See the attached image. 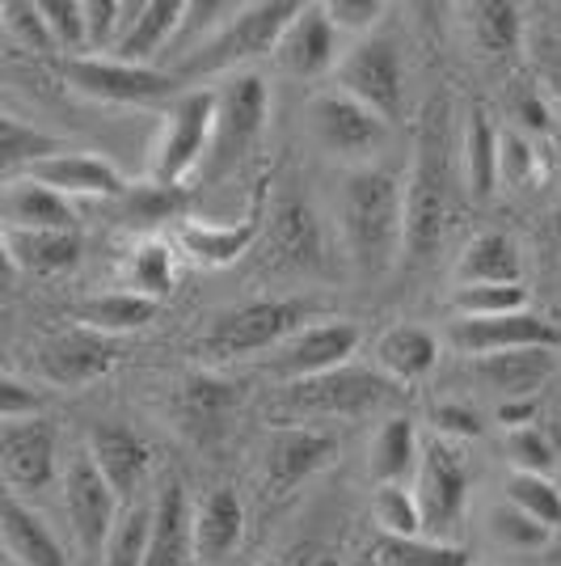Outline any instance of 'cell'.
<instances>
[{
    "label": "cell",
    "instance_id": "obj_50",
    "mask_svg": "<svg viewBox=\"0 0 561 566\" xmlns=\"http://www.w3.org/2000/svg\"><path fill=\"white\" fill-rule=\"evenodd\" d=\"M85 4V55L115 51L123 34V4L118 0H81Z\"/></svg>",
    "mask_w": 561,
    "mask_h": 566
},
{
    "label": "cell",
    "instance_id": "obj_10",
    "mask_svg": "<svg viewBox=\"0 0 561 566\" xmlns=\"http://www.w3.org/2000/svg\"><path fill=\"white\" fill-rule=\"evenodd\" d=\"M305 118L308 136L317 140V148L329 153V157H338V161H351L354 169L363 166V161H372V157H380L384 144H389V123L372 115L368 106H359L342 90L313 94Z\"/></svg>",
    "mask_w": 561,
    "mask_h": 566
},
{
    "label": "cell",
    "instance_id": "obj_58",
    "mask_svg": "<svg viewBox=\"0 0 561 566\" xmlns=\"http://www.w3.org/2000/svg\"><path fill=\"white\" fill-rule=\"evenodd\" d=\"M13 259H9V245H4V229H0V296L9 292V283H13Z\"/></svg>",
    "mask_w": 561,
    "mask_h": 566
},
{
    "label": "cell",
    "instance_id": "obj_8",
    "mask_svg": "<svg viewBox=\"0 0 561 566\" xmlns=\"http://www.w3.org/2000/svg\"><path fill=\"white\" fill-rule=\"evenodd\" d=\"M60 72L68 76L76 94L110 102V106H161L182 97V81L169 69H152V64H123V60H106V55H76L64 60Z\"/></svg>",
    "mask_w": 561,
    "mask_h": 566
},
{
    "label": "cell",
    "instance_id": "obj_53",
    "mask_svg": "<svg viewBox=\"0 0 561 566\" xmlns=\"http://www.w3.org/2000/svg\"><path fill=\"white\" fill-rule=\"evenodd\" d=\"M435 427H440V440H477L481 436V419L468 410V406H456V401H447L435 410Z\"/></svg>",
    "mask_w": 561,
    "mask_h": 566
},
{
    "label": "cell",
    "instance_id": "obj_12",
    "mask_svg": "<svg viewBox=\"0 0 561 566\" xmlns=\"http://www.w3.org/2000/svg\"><path fill=\"white\" fill-rule=\"evenodd\" d=\"M123 343L110 338V334H97L89 326H72V331H60L39 343L34 352V364L43 380L60 385V389H85L94 380L110 377L118 364H123Z\"/></svg>",
    "mask_w": 561,
    "mask_h": 566
},
{
    "label": "cell",
    "instance_id": "obj_55",
    "mask_svg": "<svg viewBox=\"0 0 561 566\" xmlns=\"http://www.w3.org/2000/svg\"><path fill=\"white\" fill-rule=\"evenodd\" d=\"M279 566H342V558H338V549H329L321 542H300L283 554Z\"/></svg>",
    "mask_w": 561,
    "mask_h": 566
},
{
    "label": "cell",
    "instance_id": "obj_42",
    "mask_svg": "<svg viewBox=\"0 0 561 566\" xmlns=\"http://www.w3.org/2000/svg\"><path fill=\"white\" fill-rule=\"evenodd\" d=\"M173 280H178V266H173V250L148 237L140 250L131 254V292H140L148 301L161 305V296L173 292Z\"/></svg>",
    "mask_w": 561,
    "mask_h": 566
},
{
    "label": "cell",
    "instance_id": "obj_23",
    "mask_svg": "<svg viewBox=\"0 0 561 566\" xmlns=\"http://www.w3.org/2000/svg\"><path fill=\"white\" fill-rule=\"evenodd\" d=\"M558 373V352H494V355H473L468 359V377L481 389H494L498 401L515 398H537V389H544V380Z\"/></svg>",
    "mask_w": 561,
    "mask_h": 566
},
{
    "label": "cell",
    "instance_id": "obj_34",
    "mask_svg": "<svg viewBox=\"0 0 561 566\" xmlns=\"http://www.w3.org/2000/svg\"><path fill=\"white\" fill-rule=\"evenodd\" d=\"M157 301H148L140 292H106V296H94V301H85V305H76V322L81 326H89L97 334H136L144 331L152 317H157Z\"/></svg>",
    "mask_w": 561,
    "mask_h": 566
},
{
    "label": "cell",
    "instance_id": "obj_37",
    "mask_svg": "<svg viewBox=\"0 0 561 566\" xmlns=\"http://www.w3.org/2000/svg\"><path fill=\"white\" fill-rule=\"evenodd\" d=\"M123 216L131 229H157V224H169V220H182L190 212V187H169V182H136L123 195Z\"/></svg>",
    "mask_w": 561,
    "mask_h": 566
},
{
    "label": "cell",
    "instance_id": "obj_16",
    "mask_svg": "<svg viewBox=\"0 0 561 566\" xmlns=\"http://www.w3.org/2000/svg\"><path fill=\"white\" fill-rule=\"evenodd\" d=\"M55 461H60V436L47 415L30 419H9L0 427V473L13 491H47L55 482Z\"/></svg>",
    "mask_w": 561,
    "mask_h": 566
},
{
    "label": "cell",
    "instance_id": "obj_18",
    "mask_svg": "<svg viewBox=\"0 0 561 566\" xmlns=\"http://www.w3.org/2000/svg\"><path fill=\"white\" fill-rule=\"evenodd\" d=\"M85 452L118 499H136L157 470L152 440L131 423H94L85 436Z\"/></svg>",
    "mask_w": 561,
    "mask_h": 566
},
{
    "label": "cell",
    "instance_id": "obj_48",
    "mask_svg": "<svg viewBox=\"0 0 561 566\" xmlns=\"http://www.w3.org/2000/svg\"><path fill=\"white\" fill-rule=\"evenodd\" d=\"M537 178V148L523 132H498V182L523 187Z\"/></svg>",
    "mask_w": 561,
    "mask_h": 566
},
{
    "label": "cell",
    "instance_id": "obj_19",
    "mask_svg": "<svg viewBox=\"0 0 561 566\" xmlns=\"http://www.w3.org/2000/svg\"><path fill=\"white\" fill-rule=\"evenodd\" d=\"M447 338L465 355H494V352H561V326L540 317L532 308L523 313H502V317H461L452 322Z\"/></svg>",
    "mask_w": 561,
    "mask_h": 566
},
{
    "label": "cell",
    "instance_id": "obj_47",
    "mask_svg": "<svg viewBox=\"0 0 561 566\" xmlns=\"http://www.w3.org/2000/svg\"><path fill=\"white\" fill-rule=\"evenodd\" d=\"M380 554L389 566H468V554L461 545L426 542V537H414V542H389L384 537Z\"/></svg>",
    "mask_w": 561,
    "mask_h": 566
},
{
    "label": "cell",
    "instance_id": "obj_28",
    "mask_svg": "<svg viewBox=\"0 0 561 566\" xmlns=\"http://www.w3.org/2000/svg\"><path fill=\"white\" fill-rule=\"evenodd\" d=\"M0 549L18 566H68L64 545L47 528V520L13 495H0Z\"/></svg>",
    "mask_w": 561,
    "mask_h": 566
},
{
    "label": "cell",
    "instance_id": "obj_43",
    "mask_svg": "<svg viewBox=\"0 0 561 566\" xmlns=\"http://www.w3.org/2000/svg\"><path fill=\"white\" fill-rule=\"evenodd\" d=\"M461 317H502V313H523L528 308V287L523 283H473L452 296Z\"/></svg>",
    "mask_w": 561,
    "mask_h": 566
},
{
    "label": "cell",
    "instance_id": "obj_62",
    "mask_svg": "<svg viewBox=\"0 0 561 566\" xmlns=\"http://www.w3.org/2000/svg\"><path fill=\"white\" fill-rule=\"evenodd\" d=\"M0 34H4V22H0Z\"/></svg>",
    "mask_w": 561,
    "mask_h": 566
},
{
    "label": "cell",
    "instance_id": "obj_22",
    "mask_svg": "<svg viewBox=\"0 0 561 566\" xmlns=\"http://www.w3.org/2000/svg\"><path fill=\"white\" fill-rule=\"evenodd\" d=\"M0 229L4 233H68L76 229V208L72 199L22 174L0 187Z\"/></svg>",
    "mask_w": 561,
    "mask_h": 566
},
{
    "label": "cell",
    "instance_id": "obj_46",
    "mask_svg": "<svg viewBox=\"0 0 561 566\" xmlns=\"http://www.w3.org/2000/svg\"><path fill=\"white\" fill-rule=\"evenodd\" d=\"M490 537L502 542L507 549H549V542H553V533H549L544 524H537L532 516H523L511 503H502V507L490 512Z\"/></svg>",
    "mask_w": 561,
    "mask_h": 566
},
{
    "label": "cell",
    "instance_id": "obj_49",
    "mask_svg": "<svg viewBox=\"0 0 561 566\" xmlns=\"http://www.w3.org/2000/svg\"><path fill=\"white\" fill-rule=\"evenodd\" d=\"M507 457H511L515 473H544L558 465V449L540 436L537 427H519V431H507Z\"/></svg>",
    "mask_w": 561,
    "mask_h": 566
},
{
    "label": "cell",
    "instance_id": "obj_27",
    "mask_svg": "<svg viewBox=\"0 0 561 566\" xmlns=\"http://www.w3.org/2000/svg\"><path fill=\"white\" fill-rule=\"evenodd\" d=\"M271 266L292 271V275H313L326 266V250H321V224L308 212L305 203H283L271 216Z\"/></svg>",
    "mask_w": 561,
    "mask_h": 566
},
{
    "label": "cell",
    "instance_id": "obj_56",
    "mask_svg": "<svg viewBox=\"0 0 561 566\" xmlns=\"http://www.w3.org/2000/svg\"><path fill=\"white\" fill-rule=\"evenodd\" d=\"M498 423L507 427V431H519V427H532L537 419V398H515V401H498Z\"/></svg>",
    "mask_w": 561,
    "mask_h": 566
},
{
    "label": "cell",
    "instance_id": "obj_29",
    "mask_svg": "<svg viewBox=\"0 0 561 566\" xmlns=\"http://www.w3.org/2000/svg\"><path fill=\"white\" fill-rule=\"evenodd\" d=\"M190 499L178 478H169L152 503V528H148V558L144 566H190L194 542H190Z\"/></svg>",
    "mask_w": 561,
    "mask_h": 566
},
{
    "label": "cell",
    "instance_id": "obj_7",
    "mask_svg": "<svg viewBox=\"0 0 561 566\" xmlns=\"http://www.w3.org/2000/svg\"><path fill=\"white\" fill-rule=\"evenodd\" d=\"M414 499H419L422 537L426 542L456 545L465 528L468 512V470L465 457L452 449L447 440L431 436L419 449V470H414Z\"/></svg>",
    "mask_w": 561,
    "mask_h": 566
},
{
    "label": "cell",
    "instance_id": "obj_9",
    "mask_svg": "<svg viewBox=\"0 0 561 566\" xmlns=\"http://www.w3.org/2000/svg\"><path fill=\"white\" fill-rule=\"evenodd\" d=\"M334 81L342 94L354 97L359 106H368L384 123H393L401 115L405 69H401V48L389 34L375 30L368 39H354V48L347 55H338Z\"/></svg>",
    "mask_w": 561,
    "mask_h": 566
},
{
    "label": "cell",
    "instance_id": "obj_54",
    "mask_svg": "<svg viewBox=\"0 0 561 566\" xmlns=\"http://www.w3.org/2000/svg\"><path fill=\"white\" fill-rule=\"evenodd\" d=\"M511 115L528 127V132H549V106L540 102V94L532 85H519L511 97Z\"/></svg>",
    "mask_w": 561,
    "mask_h": 566
},
{
    "label": "cell",
    "instance_id": "obj_15",
    "mask_svg": "<svg viewBox=\"0 0 561 566\" xmlns=\"http://www.w3.org/2000/svg\"><path fill=\"white\" fill-rule=\"evenodd\" d=\"M359 347V326L354 322H317L296 331L283 347H275V355L266 359V373L283 385L296 380L326 377L334 368H342Z\"/></svg>",
    "mask_w": 561,
    "mask_h": 566
},
{
    "label": "cell",
    "instance_id": "obj_61",
    "mask_svg": "<svg viewBox=\"0 0 561 566\" xmlns=\"http://www.w3.org/2000/svg\"><path fill=\"white\" fill-rule=\"evenodd\" d=\"M0 566H18V563H13V558H9V554H4V549H0Z\"/></svg>",
    "mask_w": 561,
    "mask_h": 566
},
{
    "label": "cell",
    "instance_id": "obj_32",
    "mask_svg": "<svg viewBox=\"0 0 561 566\" xmlns=\"http://www.w3.org/2000/svg\"><path fill=\"white\" fill-rule=\"evenodd\" d=\"M523 275V262H519V250L507 233H477L461 250V262H456V283L461 287H473V283H519Z\"/></svg>",
    "mask_w": 561,
    "mask_h": 566
},
{
    "label": "cell",
    "instance_id": "obj_20",
    "mask_svg": "<svg viewBox=\"0 0 561 566\" xmlns=\"http://www.w3.org/2000/svg\"><path fill=\"white\" fill-rule=\"evenodd\" d=\"M271 55L283 76H296V81H321L326 72L338 69V30L329 25L326 9L300 4V13L287 22Z\"/></svg>",
    "mask_w": 561,
    "mask_h": 566
},
{
    "label": "cell",
    "instance_id": "obj_40",
    "mask_svg": "<svg viewBox=\"0 0 561 566\" xmlns=\"http://www.w3.org/2000/svg\"><path fill=\"white\" fill-rule=\"evenodd\" d=\"M372 520L380 524V533L389 542H414L422 537V516H419V499L405 482L393 486H375L372 495Z\"/></svg>",
    "mask_w": 561,
    "mask_h": 566
},
{
    "label": "cell",
    "instance_id": "obj_4",
    "mask_svg": "<svg viewBox=\"0 0 561 566\" xmlns=\"http://www.w3.org/2000/svg\"><path fill=\"white\" fill-rule=\"evenodd\" d=\"M300 13V0H257V4H236L233 18L211 34L203 48H194L187 60L173 64L178 81H203L215 72H233L250 60L271 55L287 22Z\"/></svg>",
    "mask_w": 561,
    "mask_h": 566
},
{
    "label": "cell",
    "instance_id": "obj_60",
    "mask_svg": "<svg viewBox=\"0 0 561 566\" xmlns=\"http://www.w3.org/2000/svg\"><path fill=\"white\" fill-rule=\"evenodd\" d=\"M553 237H558V245H561V216H553Z\"/></svg>",
    "mask_w": 561,
    "mask_h": 566
},
{
    "label": "cell",
    "instance_id": "obj_3",
    "mask_svg": "<svg viewBox=\"0 0 561 566\" xmlns=\"http://www.w3.org/2000/svg\"><path fill=\"white\" fill-rule=\"evenodd\" d=\"M401 394L405 389L393 385L384 373L342 364L326 377L283 385L279 394L266 401V419L275 427H308L321 423V419H363V415L393 406Z\"/></svg>",
    "mask_w": 561,
    "mask_h": 566
},
{
    "label": "cell",
    "instance_id": "obj_52",
    "mask_svg": "<svg viewBox=\"0 0 561 566\" xmlns=\"http://www.w3.org/2000/svg\"><path fill=\"white\" fill-rule=\"evenodd\" d=\"M30 415H43V394L30 389L25 380L0 373V419L9 423V419H30Z\"/></svg>",
    "mask_w": 561,
    "mask_h": 566
},
{
    "label": "cell",
    "instance_id": "obj_11",
    "mask_svg": "<svg viewBox=\"0 0 561 566\" xmlns=\"http://www.w3.org/2000/svg\"><path fill=\"white\" fill-rule=\"evenodd\" d=\"M211 123H215V94L211 90H190V94L173 97L161 144H157V161H152L157 182L182 187L187 178L199 174L211 144Z\"/></svg>",
    "mask_w": 561,
    "mask_h": 566
},
{
    "label": "cell",
    "instance_id": "obj_41",
    "mask_svg": "<svg viewBox=\"0 0 561 566\" xmlns=\"http://www.w3.org/2000/svg\"><path fill=\"white\" fill-rule=\"evenodd\" d=\"M507 503L519 507L523 516L544 524L549 533L561 524V486L544 473H511L507 478Z\"/></svg>",
    "mask_w": 561,
    "mask_h": 566
},
{
    "label": "cell",
    "instance_id": "obj_24",
    "mask_svg": "<svg viewBox=\"0 0 561 566\" xmlns=\"http://www.w3.org/2000/svg\"><path fill=\"white\" fill-rule=\"evenodd\" d=\"M25 178L43 182L47 190L64 195V199H118L127 182L106 157H94V153H55V157H43L39 166L25 169Z\"/></svg>",
    "mask_w": 561,
    "mask_h": 566
},
{
    "label": "cell",
    "instance_id": "obj_51",
    "mask_svg": "<svg viewBox=\"0 0 561 566\" xmlns=\"http://www.w3.org/2000/svg\"><path fill=\"white\" fill-rule=\"evenodd\" d=\"M326 9L329 25L342 34H359V39H368V34H375V25H380V18L389 13V4L384 0H326L321 4Z\"/></svg>",
    "mask_w": 561,
    "mask_h": 566
},
{
    "label": "cell",
    "instance_id": "obj_35",
    "mask_svg": "<svg viewBox=\"0 0 561 566\" xmlns=\"http://www.w3.org/2000/svg\"><path fill=\"white\" fill-rule=\"evenodd\" d=\"M468 30L481 55L490 60H511L523 39V9L511 0H481L468 4Z\"/></svg>",
    "mask_w": 561,
    "mask_h": 566
},
{
    "label": "cell",
    "instance_id": "obj_57",
    "mask_svg": "<svg viewBox=\"0 0 561 566\" xmlns=\"http://www.w3.org/2000/svg\"><path fill=\"white\" fill-rule=\"evenodd\" d=\"M540 76L549 81V94L561 102V48L558 43H540Z\"/></svg>",
    "mask_w": 561,
    "mask_h": 566
},
{
    "label": "cell",
    "instance_id": "obj_36",
    "mask_svg": "<svg viewBox=\"0 0 561 566\" xmlns=\"http://www.w3.org/2000/svg\"><path fill=\"white\" fill-rule=\"evenodd\" d=\"M55 153H64V144L55 136L13 118L9 111H0V187L22 178L25 169L39 166L43 157H55Z\"/></svg>",
    "mask_w": 561,
    "mask_h": 566
},
{
    "label": "cell",
    "instance_id": "obj_6",
    "mask_svg": "<svg viewBox=\"0 0 561 566\" xmlns=\"http://www.w3.org/2000/svg\"><path fill=\"white\" fill-rule=\"evenodd\" d=\"M271 115V90L257 72H233L224 81V90L215 94V123H211L208 157L199 166V182H220L229 178L262 140Z\"/></svg>",
    "mask_w": 561,
    "mask_h": 566
},
{
    "label": "cell",
    "instance_id": "obj_30",
    "mask_svg": "<svg viewBox=\"0 0 561 566\" xmlns=\"http://www.w3.org/2000/svg\"><path fill=\"white\" fill-rule=\"evenodd\" d=\"M440 359V338L422 326H393L380 334L375 343V373L393 380V385H419Z\"/></svg>",
    "mask_w": 561,
    "mask_h": 566
},
{
    "label": "cell",
    "instance_id": "obj_21",
    "mask_svg": "<svg viewBox=\"0 0 561 566\" xmlns=\"http://www.w3.org/2000/svg\"><path fill=\"white\" fill-rule=\"evenodd\" d=\"M266 190H271V169L262 174V182L254 187L245 212L236 216L233 224H199V220H182V245L190 250V259L203 266H229L241 254H250V245L257 241L262 224H266Z\"/></svg>",
    "mask_w": 561,
    "mask_h": 566
},
{
    "label": "cell",
    "instance_id": "obj_45",
    "mask_svg": "<svg viewBox=\"0 0 561 566\" xmlns=\"http://www.w3.org/2000/svg\"><path fill=\"white\" fill-rule=\"evenodd\" d=\"M43 22L51 30V43L64 60L85 55V4L81 0H43Z\"/></svg>",
    "mask_w": 561,
    "mask_h": 566
},
{
    "label": "cell",
    "instance_id": "obj_26",
    "mask_svg": "<svg viewBox=\"0 0 561 566\" xmlns=\"http://www.w3.org/2000/svg\"><path fill=\"white\" fill-rule=\"evenodd\" d=\"M245 537V503L233 486H215L190 512V542L199 563H224Z\"/></svg>",
    "mask_w": 561,
    "mask_h": 566
},
{
    "label": "cell",
    "instance_id": "obj_33",
    "mask_svg": "<svg viewBox=\"0 0 561 566\" xmlns=\"http://www.w3.org/2000/svg\"><path fill=\"white\" fill-rule=\"evenodd\" d=\"M9 259L30 275H64L81 262V229L68 233H4Z\"/></svg>",
    "mask_w": 561,
    "mask_h": 566
},
{
    "label": "cell",
    "instance_id": "obj_5",
    "mask_svg": "<svg viewBox=\"0 0 561 566\" xmlns=\"http://www.w3.org/2000/svg\"><path fill=\"white\" fill-rule=\"evenodd\" d=\"M317 313V301L308 296H266L245 301L211 317V326L199 338V352L208 359H245L257 352H275L296 331H305Z\"/></svg>",
    "mask_w": 561,
    "mask_h": 566
},
{
    "label": "cell",
    "instance_id": "obj_59",
    "mask_svg": "<svg viewBox=\"0 0 561 566\" xmlns=\"http://www.w3.org/2000/svg\"><path fill=\"white\" fill-rule=\"evenodd\" d=\"M544 563H549V566H561V545H553V549H549V558H544Z\"/></svg>",
    "mask_w": 561,
    "mask_h": 566
},
{
    "label": "cell",
    "instance_id": "obj_13",
    "mask_svg": "<svg viewBox=\"0 0 561 566\" xmlns=\"http://www.w3.org/2000/svg\"><path fill=\"white\" fill-rule=\"evenodd\" d=\"M338 436L326 427H275L271 444L262 452V478L266 491L279 499L292 495L296 486H305L308 478H317L338 461Z\"/></svg>",
    "mask_w": 561,
    "mask_h": 566
},
{
    "label": "cell",
    "instance_id": "obj_44",
    "mask_svg": "<svg viewBox=\"0 0 561 566\" xmlns=\"http://www.w3.org/2000/svg\"><path fill=\"white\" fill-rule=\"evenodd\" d=\"M0 22H4V34L22 51H34V55H51L55 51L51 30L43 22V9L34 0H4L0 4Z\"/></svg>",
    "mask_w": 561,
    "mask_h": 566
},
{
    "label": "cell",
    "instance_id": "obj_39",
    "mask_svg": "<svg viewBox=\"0 0 561 566\" xmlns=\"http://www.w3.org/2000/svg\"><path fill=\"white\" fill-rule=\"evenodd\" d=\"M148 528H152V503H131L123 507L102 545L97 563L102 566H144L148 558Z\"/></svg>",
    "mask_w": 561,
    "mask_h": 566
},
{
    "label": "cell",
    "instance_id": "obj_17",
    "mask_svg": "<svg viewBox=\"0 0 561 566\" xmlns=\"http://www.w3.org/2000/svg\"><path fill=\"white\" fill-rule=\"evenodd\" d=\"M236 406H241V389L233 380L215 377V373H190L173 389V401H169L178 431L194 444H203V449L220 444L229 436Z\"/></svg>",
    "mask_w": 561,
    "mask_h": 566
},
{
    "label": "cell",
    "instance_id": "obj_14",
    "mask_svg": "<svg viewBox=\"0 0 561 566\" xmlns=\"http://www.w3.org/2000/svg\"><path fill=\"white\" fill-rule=\"evenodd\" d=\"M64 512H68L76 545L85 554H102V545H106L118 512H123V499L110 491V482L97 473L85 449L64 465Z\"/></svg>",
    "mask_w": 561,
    "mask_h": 566
},
{
    "label": "cell",
    "instance_id": "obj_25",
    "mask_svg": "<svg viewBox=\"0 0 561 566\" xmlns=\"http://www.w3.org/2000/svg\"><path fill=\"white\" fill-rule=\"evenodd\" d=\"M187 4L182 0H140V4H123V34L115 43L110 60L123 64H148L169 51L178 25H182Z\"/></svg>",
    "mask_w": 561,
    "mask_h": 566
},
{
    "label": "cell",
    "instance_id": "obj_38",
    "mask_svg": "<svg viewBox=\"0 0 561 566\" xmlns=\"http://www.w3.org/2000/svg\"><path fill=\"white\" fill-rule=\"evenodd\" d=\"M461 148H465L468 195H473V199H490L494 187H498V132H494L490 115H486L481 106L468 111Z\"/></svg>",
    "mask_w": 561,
    "mask_h": 566
},
{
    "label": "cell",
    "instance_id": "obj_1",
    "mask_svg": "<svg viewBox=\"0 0 561 566\" xmlns=\"http://www.w3.org/2000/svg\"><path fill=\"white\" fill-rule=\"evenodd\" d=\"M456 123L447 97H431L419 123V140H414V166L405 178V233H401V259L405 271H419L426 262H435L440 245L452 224L456 208Z\"/></svg>",
    "mask_w": 561,
    "mask_h": 566
},
{
    "label": "cell",
    "instance_id": "obj_2",
    "mask_svg": "<svg viewBox=\"0 0 561 566\" xmlns=\"http://www.w3.org/2000/svg\"><path fill=\"white\" fill-rule=\"evenodd\" d=\"M334 220L359 280H384L401 259L405 233V182L384 166H359L342 178Z\"/></svg>",
    "mask_w": 561,
    "mask_h": 566
},
{
    "label": "cell",
    "instance_id": "obj_31",
    "mask_svg": "<svg viewBox=\"0 0 561 566\" xmlns=\"http://www.w3.org/2000/svg\"><path fill=\"white\" fill-rule=\"evenodd\" d=\"M419 431L405 415H393L389 423H380V431L372 436V449H368V473H372L375 486L405 482L419 470Z\"/></svg>",
    "mask_w": 561,
    "mask_h": 566
}]
</instances>
